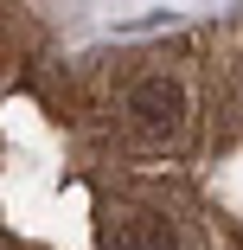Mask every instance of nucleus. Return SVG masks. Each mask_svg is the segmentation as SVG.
Wrapping results in <instances>:
<instances>
[{
    "mask_svg": "<svg viewBox=\"0 0 243 250\" xmlns=\"http://www.w3.org/2000/svg\"><path fill=\"white\" fill-rule=\"evenodd\" d=\"M128 128L148 141V147H167V141H179L186 135V116H192V103H186V83L179 77H167V71H154V77H141L134 90H128Z\"/></svg>",
    "mask_w": 243,
    "mask_h": 250,
    "instance_id": "obj_1",
    "label": "nucleus"
},
{
    "mask_svg": "<svg viewBox=\"0 0 243 250\" xmlns=\"http://www.w3.org/2000/svg\"><path fill=\"white\" fill-rule=\"evenodd\" d=\"M109 250H179V231L160 212H115L109 218Z\"/></svg>",
    "mask_w": 243,
    "mask_h": 250,
    "instance_id": "obj_2",
    "label": "nucleus"
}]
</instances>
